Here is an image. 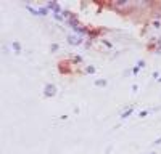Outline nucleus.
<instances>
[{
  "label": "nucleus",
  "instance_id": "obj_1",
  "mask_svg": "<svg viewBox=\"0 0 161 154\" xmlns=\"http://www.w3.org/2000/svg\"><path fill=\"white\" fill-rule=\"evenodd\" d=\"M47 93H48V95H53V87H52V85L47 87Z\"/></svg>",
  "mask_w": 161,
  "mask_h": 154
}]
</instances>
